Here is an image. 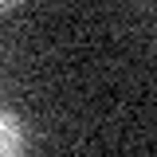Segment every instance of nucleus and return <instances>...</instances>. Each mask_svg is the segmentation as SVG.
I'll use <instances>...</instances> for the list:
<instances>
[{
	"label": "nucleus",
	"mask_w": 157,
	"mask_h": 157,
	"mask_svg": "<svg viewBox=\"0 0 157 157\" xmlns=\"http://www.w3.org/2000/svg\"><path fill=\"white\" fill-rule=\"evenodd\" d=\"M4 12H16V4H12V0H0V16H4Z\"/></svg>",
	"instance_id": "2"
},
{
	"label": "nucleus",
	"mask_w": 157,
	"mask_h": 157,
	"mask_svg": "<svg viewBox=\"0 0 157 157\" xmlns=\"http://www.w3.org/2000/svg\"><path fill=\"white\" fill-rule=\"evenodd\" d=\"M0 157H24V122L8 106H0Z\"/></svg>",
	"instance_id": "1"
}]
</instances>
